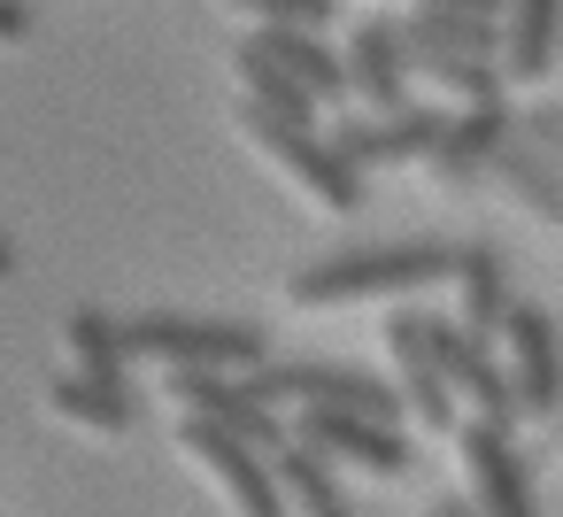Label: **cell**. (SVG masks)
Wrapping results in <instances>:
<instances>
[{
  "instance_id": "6da1fadb",
  "label": "cell",
  "mask_w": 563,
  "mask_h": 517,
  "mask_svg": "<svg viewBox=\"0 0 563 517\" xmlns=\"http://www.w3.org/2000/svg\"><path fill=\"white\" fill-rule=\"evenodd\" d=\"M432 278H455V248L440 240H401V248H355V255H332V263H301L286 278V309H347V301H394V294H417Z\"/></svg>"
},
{
  "instance_id": "7a4b0ae2",
  "label": "cell",
  "mask_w": 563,
  "mask_h": 517,
  "mask_svg": "<svg viewBox=\"0 0 563 517\" xmlns=\"http://www.w3.org/2000/svg\"><path fill=\"white\" fill-rule=\"evenodd\" d=\"M232 124H240V140L309 201V209H324V217H347L355 201H363V170L332 147V140H317V124H294V117H271V109H232Z\"/></svg>"
},
{
  "instance_id": "3957f363",
  "label": "cell",
  "mask_w": 563,
  "mask_h": 517,
  "mask_svg": "<svg viewBox=\"0 0 563 517\" xmlns=\"http://www.w3.org/2000/svg\"><path fill=\"white\" fill-rule=\"evenodd\" d=\"M124 363H155L163 378L178 371H263L271 340L263 324H232V317H132L117 324Z\"/></svg>"
},
{
  "instance_id": "277c9868",
  "label": "cell",
  "mask_w": 563,
  "mask_h": 517,
  "mask_svg": "<svg viewBox=\"0 0 563 517\" xmlns=\"http://www.w3.org/2000/svg\"><path fill=\"white\" fill-rule=\"evenodd\" d=\"M170 402H178V417H201V425L247 440L255 455H278V448H286L278 402L263 394L255 371H178V378H170Z\"/></svg>"
},
{
  "instance_id": "5b68a950",
  "label": "cell",
  "mask_w": 563,
  "mask_h": 517,
  "mask_svg": "<svg viewBox=\"0 0 563 517\" xmlns=\"http://www.w3.org/2000/svg\"><path fill=\"white\" fill-rule=\"evenodd\" d=\"M178 455L224 494L232 517H286L278 471H271V455H255L247 440H232V432H217V425H201V417H178Z\"/></svg>"
},
{
  "instance_id": "8992f818",
  "label": "cell",
  "mask_w": 563,
  "mask_h": 517,
  "mask_svg": "<svg viewBox=\"0 0 563 517\" xmlns=\"http://www.w3.org/2000/svg\"><path fill=\"white\" fill-rule=\"evenodd\" d=\"M255 378L271 402H294V409H340V417H378V425L401 417V394L347 363H263Z\"/></svg>"
},
{
  "instance_id": "52a82bcc",
  "label": "cell",
  "mask_w": 563,
  "mask_h": 517,
  "mask_svg": "<svg viewBox=\"0 0 563 517\" xmlns=\"http://www.w3.org/2000/svg\"><path fill=\"white\" fill-rule=\"evenodd\" d=\"M501 355H509V394H517V409H525V417H548V409L563 402V332H555V317L532 309V301H517V309L501 317Z\"/></svg>"
},
{
  "instance_id": "ba28073f",
  "label": "cell",
  "mask_w": 563,
  "mask_h": 517,
  "mask_svg": "<svg viewBox=\"0 0 563 517\" xmlns=\"http://www.w3.org/2000/svg\"><path fill=\"white\" fill-rule=\"evenodd\" d=\"M294 440H301L309 455H324V463H355V471H371V479H401V471H409V440H401V425H378V417L301 409Z\"/></svg>"
},
{
  "instance_id": "9c48e42d",
  "label": "cell",
  "mask_w": 563,
  "mask_h": 517,
  "mask_svg": "<svg viewBox=\"0 0 563 517\" xmlns=\"http://www.w3.org/2000/svg\"><path fill=\"white\" fill-rule=\"evenodd\" d=\"M455 455H463L471 517H540L532 509V479H525V463H517V448H509L501 425H463Z\"/></svg>"
},
{
  "instance_id": "30bf717a",
  "label": "cell",
  "mask_w": 563,
  "mask_h": 517,
  "mask_svg": "<svg viewBox=\"0 0 563 517\" xmlns=\"http://www.w3.org/2000/svg\"><path fill=\"white\" fill-rule=\"evenodd\" d=\"M432 363H440V378H448V394L455 402H471L478 409V425H517L525 409H517V394H509V371L486 355V340H471L463 324H440L432 317Z\"/></svg>"
},
{
  "instance_id": "8fae6325",
  "label": "cell",
  "mask_w": 563,
  "mask_h": 517,
  "mask_svg": "<svg viewBox=\"0 0 563 517\" xmlns=\"http://www.w3.org/2000/svg\"><path fill=\"white\" fill-rule=\"evenodd\" d=\"M347 86L371 101V117L409 109V47H401V24L363 16V24L347 32Z\"/></svg>"
},
{
  "instance_id": "7c38bea8",
  "label": "cell",
  "mask_w": 563,
  "mask_h": 517,
  "mask_svg": "<svg viewBox=\"0 0 563 517\" xmlns=\"http://www.w3.org/2000/svg\"><path fill=\"white\" fill-rule=\"evenodd\" d=\"M440 132H448L440 117H424V109H394V117L340 124V132H332V147H340L355 170H378V163H432Z\"/></svg>"
},
{
  "instance_id": "4fadbf2b",
  "label": "cell",
  "mask_w": 563,
  "mask_h": 517,
  "mask_svg": "<svg viewBox=\"0 0 563 517\" xmlns=\"http://www.w3.org/2000/svg\"><path fill=\"white\" fill-rule=\"evenodd\" d=\"M555 32H563V0H501V70L517 86H540L555 70Z\"/></svg>"
},
{
  "instance_id": "5bb4252c",
  "label": "cell",
  "mask_w": 563,
  "mask_h": 517,
  "mask_svg": "<svg viewBox=\"0 0 563 517\" xmlns=\"http://www.w3.org/2000/svg\"><path fill=\"white\" fill-rule=\"evenodd\" d=\"M247 47H255V55H263V63L278 70V78H294V86H301V94H309L317 109L347 94V55H332V47H324L317 32H255Z\"/></svg>"
},
{
  "instance_id": "9a60e30c",
  "label": "cell",
  "mask_w": 563,
  "mask_h": 517,
  "mask_svg": "<svg viewBox=\"0 0 563 517\" xmlns=\"http://www.w3.org/2000/svg\"><path fill=\"white\" fill-rule=\"evenodd\" d=\"M401 47L409 55H471V63H494L501 55V24L486 9H409Z\"/></svg>"
},
{
  "instance_id": "2e32d148",
  "label": "cell",
  "mask_w": 563,
  "mask_h": 517,
  "mask_svg": "<svg viewBox=\"0 0 563 517\" xmlns=\"http://www.w3.org/2000/svg\"><path fill=\"white\" fill-rule=\"evenodd\" d=\"M47 409L63 417V425H78V432H101V440H117V432H132L140 425V394L132 386H101V378H47Z\"/></svg>"
},
{
  "instance_id": "e0dca14e",
  "label": "cell",
  "mask_w": 563,
  "mask_h": 517,
  "mask_svg": "<svg viewBox=\"0 0 563 517\" xmlns=\"http://www.w3.org/2000/svg\"><path fill=\"white\" fill-rule=\"evenodd\" d=\"M509 286H501V255L494 248H455V324L471 340H494L501 317H509Z\"/></svg>"
},
{
  "instance_id": "ac0fdd59",
  "label": "cell",
  "mask_w": 563,
  "mask_h": 517,
  "mask_svg": "<svg viewBox=\"0 0 563 517\" xmlns=\"http://www.w3.org/2000/svg\"><path fill=\"white\" fill-rule=\"evenodd\" d=\"M271 471H278L286 517H355V502L332 486V463H324V455H309L301 440H286V448L271 455Z\"/></svg>"
},
{
  "instance_id": "d6986e66",
  "label": "cell",
  "mask_w": 563,
  "mask_h": 517,
  "mask_svg": "<svg viewBox=\"0 0 563 517\" xmlns=\"http://www.w3.org/2000/svg\"><path fill=\"white\" fill-rule=\"evenodd\" d=\"M63 340H70V355H78V378H101V386H132L124 340H117V324H109L101 309H78V317L63 324Z\"/></svg>"
},
{
  "instance_id": "ffe728a7",
  "label": "cell",
  "mask_w": 563,
  "mask_h": 517,
  "mask_svg": "<svg viewBox=\"0 0 563 517\" xmlns=\"http://www.w3.org/2000/svg\"><path fill=\"white\" fill-rule=\"evenodd\" d=\"M232 70H240V101H247V109H271V117H294V124H317V101H309L294 78H278V70H271L247 40H240Z\"/></svg>"
},
{
  "instance_id": "44dd1931",
  "label": "cell",
  "mask_w": 563,
  "mask_h": 517,
  "mask_svg": "<svg viewBox=\"0 0 563 517\" xmlns=\"http://www.w3.org/2000/svg\"><path fill=\"white\" fill-rule=\"evenodd\" d=\"M494 140H501V109H471L463 124H448V132H440V147H432V163H424V170H440L448 186H463V178L494 155Z\"/></svg>"
},
{
  "instance_id": "7402d4cb",
  "label": "cell",
  "mask_w": 563,
  "mask_h": 517,
  "mask_svg": "<svg viewBox=\"0 0 563 517\" xmlns=\"http://www.w3.org/2000/svg\"><path fill=\"white\" fill-rule=\"evenodd\" d=\"M232 16H247L255 32H324L340 16V0H224Z\"/></svg>"
},
{
  "instance_id": "603a6c76",
  "label": "cell",
  "mask_w": 563,
  "mask_h": 517,
  "mask_svg": "<svg viewBox=\"0 0 563 517\" xmlns=\"http://www.w3.org/2000/svg\"><path fill=\"white\" fill-rule=\"evenodd\" d=\"M409 70H424L432 86H448L463 109H494V63H471V55H409Z\"/></svg>"
},
{
  "instance_id": "cb8c5ba5",
  "label": "cell",
  "mask_w": 563,
  "mask_h": 517,
  "mask_svg": "<svg viewBox=\"0 0 563 517\" xmlns=\"http://www.w3.org/2000/svg\"><path fill=\"white\" fill-rule=\"evenodd\" d=\"M32 40V0H0V47Z\"/></svg>"
},
{
  "instance_id": "d4e9b609",
  "label": "cell",
  "mask_w": 563,
  "mask_h": 517,
  "mask_svg": "<svg viewBox=\"0 0 563 517\" xmlns=\"http://www.w3.org/2000/svg\"><path fill=\"white\" fill-rule=\"evenodd\" d=\"M409 9H486V16H501V0H409Z\"/></svg>"
},
{
  "instance_id": "484cf974",
  "label": "cell",
  "mask_w": 563,
  "mask_h": 517,
  "mask_svg": "<svg viewBox=\"0 0 563 517\" xmlns=\"http://www.w3.org/2000/svg\"><path fill=\"white\" fill-rule=\"evenodd\" d=\"M9 271H16V248H9V240H0V286H9Z\"/></svg>"
},
{
  "instance_id": "4316f807",
  "label": "cell",
  "mask_w": 563,
  "mask_h": 517,
  "mask_svg": "<svg viewBox=\"0 0 563 517\" xmlns=\"http://www.w3.org/2000/svg\"><path fill=\"white\" fill-rule=\"evenodd\" d=\"M555 63H563V32H555Z\"/></svg>"
}]
</instances>
